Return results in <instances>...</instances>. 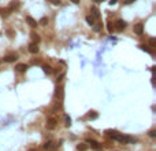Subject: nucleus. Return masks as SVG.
<instances>
[{"mask_svg":"<svg viewBox=\"0 0 156 151\" xmlns=\"http://www.w3.org/2000/svg\"><path fill=\"white\" fill-rule=\"evenodd\" d=\"M133 32L135 33L137 36H142V33H144V23H135L134 28H133Z\"/></svg>","mask_w":156,"mask_h":151,"instance_id":"f257e3e1","label":"nucleus"},{"mask_svg":"<svg viewBox=\"0 0 156 151\" xmlns=\"http://www.w3.org/2000/svg\"><path fill=\"white\" fill-rule=\"evenodd\" d=\"M86 143H88V144H90V147L93 148L94 151H100V150H101V144L99 143V141H96V140H92V139H88V140H86Z\"/></svg>","mask_w":156,"mask_h":151,"instance_id":"f03ea898","label":"nucleus"},{"mask_svg":"<svg viewBox=\"0 0 156 151\" xmlns=\"http://www.w3.org/2000/svg\"><path fill=\"white\" fill-rule=\"evenodd\" d=\"M17 59H18V56L15 55V54H8V55L4 56V62H7V63H12V62H15Z\"/></svg>","mask_w":156,"mask_h":151,"instance_id":"7ed1b4c3","label":"nucleus"},{"mask_svg":"<svg viewBox=\"0 0 156 151\" xmlns=\"http://www.w3.org/2000/svg\"><path fill=\"white\" fill-rule=\"evenodd\" d=\"M56 124H58V122H56V119L51 117V118L47 121V129H55V128H56Z\"/></svg>","mask_w":156,"mask_h":151,"instance_id":"20e7f679","label":"nucleus"},{"mask_svg":"<svg viewBox=\"0 0 156 151\" xmlns=\"http://www.w3.org/2000/svg\"><path fill=\"white\" fill-rule=\"evenodd\" d=\"M115 26H116V29H118V30H123V29L126 28V26H127V23H126L125 21H123V19H118V21L115 22Z\"/></svg>","mask_w":156,"mask_h":151,"instance_id":"39448f33","label":"nucleus"},{"mask_svg":"<svg viewBox=\"0 0 156 151\" xmlns=\"http://www.w3.org/2000/svg\"><path fill=\"white\" fill-rule=\"evenodd\" d=\"M29 52L30 54H37L38 52L37 43H30V44H29Z\"/></svg>","mask_w":156,"mask_h":151,"instance_id":"423d86ee","label":"nucleus"},{"mask_svg":"<svg viewBox=\"0 0 156 151\" xmlns=\"http://www.w3.org/2000/svg\"><path fill=\"white\" fill-rule=\"evenodd\" d=\"M17 71H21V73H23V71H26L28 70V65H23V63H19V65H17Z\"/></svg>","mask_w":156,"mask_h":151,"instance_id":"0eeeda50","label":"nucleus"},{"mask_svg":"<svg viewBox=\"0 0 156 151\" xmlns=\"http://www.w3.org/2000/svg\"><path fill=\"white\" fill-rule=\"evenodd\" d=\"M90 11H92V17H94V18H99L100 17V11H99V8L97 7H90Z\"/></svg>","mask_w":156,"mask_h":151,"instance_id":"6e6552de","label":"nucleus"},{"mask_svg":"<svg viewBox=\"0 0 156 151\" xmlns=\"http://www.w3.org/2000/svg\"><path fill=\"white\" fill-rule=\"evenodd\" d=\"M26 22H28L29 25H30L31 28H36V26H37V22H36V19H33V18L31 17H26Z\"/></svg>","mask_w":156,"mask_h":151,"instance_id":"1a4fd4ad","label":"nucleus"},{"mask_svg":"<svg viewBox=\"0 0 156 151\" xmlns=\"http://www.w3.org/2000/svg\"><path fill=\"white\" fill-rule=\"evenodd\" d=\"M55 96L58 99H62L63 98V88L59 87V88H56V92H55Z\"/></svg>","mask_w":156,"mask_h":151,"instance_id":"9d476101","label":"nucleus"},{"mask_svg":"<svg viewBox=\"0 0 156 151\" xmlns=\"http://www.w3.org/2000/svg\"><path fill=\"white\" fill-rule=\"evenodd\" d=\"M97 117H99V113L97 111H89L88 113V118L89 119H96Z\"/></svg>","mask_w":156,"mask_h":151,"instance_id":"9b49d317","label":"nucleus"},{"mask_svg":"<svg viewBox=\"0 0 156 151\" xmlns=\"http://www.w3.org/2000/svg\"><path fill=\"white\" fill-rule=\"evenodd\" d=\"M86 22H88V25H90V26H93L94 25V17H92V15H86Z\"/></svg>","mask_w":156,"mask_h":151,"instance_id":"f8f14e48","label":"nucleus"},{"mask_svg":"<svg viewBox=\"0 0 156 151\" xmlns=\"http://www.w3.org/2000/svg\"><path fill=\"white\" fill-rule=\"evenodd\" d=\"M19 6H21V4H19V1H17V0H15V1H12V3L10 4V10H17V8H19Z\"/></svg>","mask_w":156,"mask_h":151,"instance_id":"ddd939ff","label":"nucleus"},{"mask_svg":"<svg viewBox=\"0 0 156 151\" xmlns=\"http://www.w3.org/2000/svg\"><path fill=\"white\" fill-rule=\"evenodd\" d=\"M77 150H78V151H86L88 150V146L85 143H81V144L77 146Z\"/></svg>","mask_w":156,"mask_h":151,"instance_id":"4468645a","label":"nucleus"},{"mask_svg":"<svg viewBox=\"0 0 156 151\" xmlns=\"http://www.w3.org/2000/svg\"><path fill=\"white\" fill-rule=\"evenodd\" d=\"M30 36H31V39H33V43H40V36L37 35V33H30Z\"/></svg>","mask_w":156,"mask_h":151,"instance_id":"2eb2a0df","label":"nucleus"},{"mask_svg":"<svg viewBox=\"0 0 156 151\" xmlns=\"http://www.w3.org/2000/svg\"><path fill=\"white\" fill-rule=\"evenodd\" d=\"M41 67H42V70H44L47 74H51L52 73V69H51V66H49V65H42Z\"/></svg>","mask_w":156,"mask_h":151,"instance_id":"dca6fc26","label":"nucleus"},{"mask_svg":"<svg viewBox=\"0 0 156 151\" xmlns=\"http://www.w3.org/2000/svg\"><path fill=\"white\" fill-rule=\"evenodd\" d=\"M37 23H40V25H42V26H47L48 25V18H45V17H42L40 21L37 22Z\"/></svg>","mask_w":156,"mask_h":151,"instance_id":"f3484780","label":"nucleus"},{"mask_svg":"<svg viewBox=\"0 0 156 151\" xmlns=\"http://www.w3.org/2000/svg\"><path fill=\"white\" fill-rule=\"evenodd\" d=\"M42 147H44V150H51V148H53V143L52 141H47Z\"/></svg>","mask_w":156,"mask_h":151,"instance_id":"a211bd4d","label":"nucleus"},{"mask_svg":"<svg viewBox=\"0 0 156 151\" xmlns=\"http://www.w3.org/2000/svg\"><path fill=\"white\" fill-rule=\"evenodd\" d=\"M148 44H149V47H155L156 46V39L155 37H151L149 41H148Z\"/></svg>","mask_w":156,"mask_h":151,"instance_id":"6ab92c4d","label":"nucleus"},{"mask_svg":"<svg viewBox=\"0 0 156 151\" xmlns=\"http://www.w3.org/2000/svg\"><path fill=\"white\" fill-rule=\"evenodd\" d=\"M10 12H11V10H10V8H7V10H3V11H1V15H3L4 18H7L8 15H10Z\"/></svg>","mask_w":156,"mask_h":151,"instance_id":"aec40b11","label":"nucleus"},{"mask_svg":"<svg viewBox=\"0 0 156 151\" xmlns=\"http://www.w3.org/2000/svg\"><path fill=\"white\" fill-rule=\"evenodd\" d=\"M148 136H149V137H156V130H155V129H151V130L148 132Z\"/></svg>","mask_w":156,"mask_h":151,"instance_id":"412c9836","label":"nucleus"},{"mask_svg":"<svg viewBox=\"0 0 156 151\" xmlns=\"http://www.w3.org/2000/svg\"><path fill=\"white\" fill-rule=\"evenodd\" d=\"M93 30L94 32H99V30H101V23H97L93 26Z\"/></svg>","mask_w":156,"mask_h":151,"instance_id":"4be33fe9","label":"nucleus"},{"mask_svg":"<svg viewBox=\"0 0 156 151\" xmlns=\"http://www.w3.org/2000/svg\"><path fill=\"white\" fill-rule=\"evenodd\" d=\"M48 1H51V3L55 4V6H59V4L62 3V0H48Z\"/></svg>","mask_w":156,"mask_h":151,"instance_id":"5701e85b","label":"nucleus"},{"mask_svg":"<svg viewBox=\"0 0 156 151\" xmlns=\"http://www.w3.org/2000/svg\"><path fill=\"white\" fill-rule=\"evenodd\" d=\"M107 29H108V32H112V30H114V26H112L111 22H108L107 23Z\"/></svg>","mask_w":156,"mask_h":151,"instance_id":"b1692460","label":"nucleus"},{"mask_svg":"<svg viewBox=\"0 0 156 151\" xmlns=\"http://www.w3.org/2000/svg\"><path fill=\"white\" fill-rule=\"evenodd\" d=\"M66 125H67V127H70V125H71V118H70L69 116H66Z\"/></svg>","mask_w":156,"mask_h":151,"instance_id":"393cba45","label":"nucleus"},{"mask_svg":"<svg viewBox=\"0 0 156 151\" xmlns=\"http://www.w3.org/2000/svg\"><path fill=\"white\" fill-rule=\"evenodd\" d=\"M64 76H66V74H64V73H62V74H60V76H59V77L56 78V81H58V82H60V81H62L63 78H64Z\"/></svg>","mask_w":156,"mask_h":151,"instance_id":"a878e982","label":"nucleus"},{"mask_svg":"<svg viewBox=\"0 0 156 151\" xmlns=\"http://www.w3.org/2000/svg\"><path fill=\"white\" fill-rule=\"evenodd\" d=\"M7 33H8V36H10V37H14V36H15V32H12L11 29H8V30H7Z\"/></svg>","mask_w":156,"mask_h":151,"instance_id":"bb28decb","label":"nucleus"},{"mask_svg":"<svg viewBox=\"0 0 156 151\" xmlns=\"http://www.w3.org/2000/svg\"><path fill=\"white\" fill-rule=\"evenodd\" d=\"M135 0H125V4H132V3H134Z\"/></svg>","mask_w":156,"mask_h":151,"instance_id":"cd10ccee","label":"nucleus"},{"mask_svg":"<svg viewBox=\"0 0 156 151\" xmlns=\"http://www.w3.org/2000/svg\"><path fill=\"white\" fill-rule=\"evenodd\" d=\"M116 1H118V0H110V4H111V6H112V4H115V3H116Z\"/></svg>","mask_w":156,"mask_h":151,"instance_id":"c85d7f7f","label":"nucleus"},{"mask_svg":"<svg viewBox=\"0 0 156 151\" xmlns=\"http://www.w3.org/2000/svg\"><path fill=\"white\" fill-rule=\"evenodd\" d=\"M71 1H73L74 4H78V3H80V0H71Z\"/></svg>","mask_w":156,"mask_h":151,"instance_id":"c756f323","label":"nucleus"},{"mask_svg":"<svg viewBox=\"0 0 156 151\" xmlns=\"http://www.w3.org/2000/svg\"><path fill=\"white\" fill-rule=\"evenodd\" d=\"M94 1H96V3H100V1H101V0H94Z\"/></svg>","mask_w":156,"mask_h":151,"instance_id":"7c9ffc66","label":"nucleus"},{"mask_svg":"<svg viewBox=\"0 0 156 151\" xmlns=\"http://www.w3.org/2000/svg\"><path fill=\"white\" fill-rule=\"evenodd\" d=\"M29 151H36V150H29Z\"/></svg>","mask_w":156,"mask_h":151,"instance_id":"2f4dec72","label":"nucleus"}]
</instances>
